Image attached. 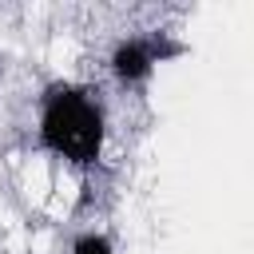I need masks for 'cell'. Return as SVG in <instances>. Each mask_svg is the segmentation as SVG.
<instances>
[{
  "label": "cell",
  "instance_id": "7a4b0ae2",
  "mask_svg": "<svg viewBox=\"0 0 254 254\" xmlns=\"http://www.w3.org/2000/svg\"><path fill=\"white\" fill-rule=\"evenodd\" d=\"M167 56H179V48H167L163 36H123L115 40L107 67L119 87H143L155 75V67L167 64Z\"/></svg>",
  "mask_w": 254,
  "mask_h": 254
},
{
  "label": "cell",
  "instance_id": "3957f363",
  "mask_svg": "<svg viewBox=\"0 0 254 254\" xmlns=\"http://www.w3.org/2000/svg\"><path fill=\"white\" fill-rule=\"evenodd\" d=\"M67 254H119V250H115V238L107 230H79L71 238Z\"/></svg>",
  "mask_w": 254,
  "mask_h": 254
},
{
  "label": "cell",
  "instance_id": "6da1fadb",
  "mask_svg": "<svg viewBox=\"0 0 254 254\" xmlns=\"http://www.w3.org/2000/svg\"><path fill=\"white\" fill-rule=\"evenodd\" d=\"M36 143L75 171L95 167L107 143V115L99 95L71 79L48 83L36 107Z\"/></svg>",
  "mask_w": 254,
  "mask_h": 254
}]
</instances>
